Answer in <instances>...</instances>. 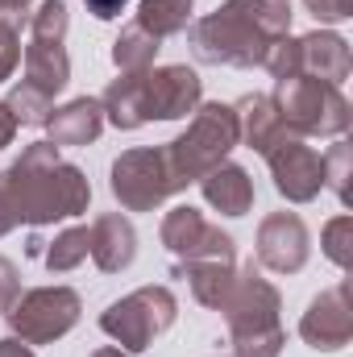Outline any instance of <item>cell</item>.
Wrapping results in <instances>:
<instances>
[{
	"mask_svg": "<svg viewBox=\"0 0 353 357\" xmlns=\"http://www.w3.org/2000/svg\"><path fill=\"white\" fill-rule=\"evenodd\" d=\"M287 33V0H225L216 13L191 21V50L212 67H262L266 50Z\"/></svg>",
	"mask_w": 353,
	"mask_h": 357,
	"instance_id": "1",
	"label": "cell"
},
{
	"mask_svg": "<svg viewBox=\"0 0 353 357\" xmlns=\"http://www.w3.org/2000/svg\"><path fill=\"white\" fill-rule=\"evenodd\" d=\"M13 208L21 225H54L88 212L91 204V183L84 178L80 167L59 158L54 142H33L21 150V158L4 171Z\"/></svg>",
	"mask_w": 353,
	"mask_h": 357,
	"instance_id": "2",
	"label": "cell"
},
{
	"mask_svg": "<svg viewBox=\"0 0 353 357\" xmlns=\"http://www.w3.org/2000/svg\"><path fill=\"white\" fill-rule=\"evenodd\" d=\"M225 324H229V341H233V357H278L287 345V333L278 324L283 312V295L274 282H266L262 270L250 266L237 270L229 299L220 303Z\"/></svg>",
	"mask_w": 353,
	"mask_h": 357,
	"instance_id": "3",
	"label": "cell"
},
{
	"mask_svg": "<svg viewBox=\"0 0 353 357\" xmlns=\"http://www.w3.org/2000/svg\"><path fill=\"white\" fill-rule=\"evenodd\" d=\"M237 142H241V133H237L233 104L212 100V104L195 108L187 133H179L175 142H167V162H171L175 178L187 187V183H200L212 167H220L233 154Z\"/></svg>",
	"mask_w": 353,
	"mask_h": 357,
	"instance_id": "4",
	"label": "cell"
},
{
	"mask_svg": "<svg viewBox=\"0 0 353 357\" xmlns=\"http://www.w3.org/2000/svg\"><path fill=\"white\" fill-rule=\"evenodd\" d=\"M274 108L283 116V125L295 137H341L350 129V100L341 88L308 79V75H291V79H274Z\"/></svg>",
	"mask_w": 353,
	"mask_h": 357,
	"instance_id": "5",
	"label": "cell"
},
{
	"mask_svg": "<svg viewBox=\"0 0 353 357\" xmlns=\"http://www.w3.org/2000/svg\"><path fill=\"white\" fill-rule=\"evenodd\" d=\"M67 25L71 13L63 0H42L29 17V46H25V84L42 96H59L71 84V59H67Z\"/></svg>",
	"mask_w": 353,
	"mask_h": 357,
	"instance_id": "6",
	"label": "cell"
},
{
	"mask_svg": "<svg viewBox=\"0 0 353 357\" xmlns=\"http://www.w3.org/2000/svg\"><path fill=\"white\" fill-rule=\"evenodd\" d=\"M179 316V299L171 287H137L133 295L108 303V312L100 316V328L117 341V349L125 354H142L154 345V337H163Z\"/></svg>",
	"mask_w": 353,
	"mask_h": 357,
	"instance_id": "7",
	"label": "cell"
},
{
	"mask_svg": "<svg viewBox=\"0 0 353 357\" xmlns=\"http://www.w3.org/2000/svg\"><path fill=\"white\" fill-rule=\"evenodd\" d=\"M112 195L121 199L125 212H154L163 208L171 195L187 191L175 178L167 162V146H142V150H125L112 162Z\"/></svg>",
	"mask_w": 353,
	"mask_h": 357,
	"instance_id": "8",
	"label": "cell"
},
{
	"mask_svg": "<svg viewBox=\"0 0 353 357\" xmlns=\"http://www.w3.org/2000/svg\"><path fill=\"white\" fill-rule=\"evenodd\" d=\"M80 316H84V299L71 287H33L17 295V303L4 312L13 337L25 345H50L67 337L80 324Z\"/></svg>",
	"mask_w": 353,
	"mask_h": 357,
	"instance_id": "9",
	"label": "cell"
},
{
	"mask_svg": "<svg viewBox=\"0 0 353 357\" xmlns=\"http://www.w3.org/2000/svg\"><path fill=\"white\" fill-rule=\"evenodd\" d=\"M163 245L175 254V262H233L237 245L229 233H220L212 220H204L200 208L179 204L163 216Z\"/></svg>",
	"mask_w": 353,
	"mask_h": 357,
	"instance_id": "10",
	"label": "cell"
},
{
	"mask_svg": "<svg viewBox=\"0 0 353 357\" xmlns=\"http://www.w3.org/2000/svg\"><path fill=\"white\" fill-rule=\"evenodd\" d=\"M312 258V233L295 212H270L258 225V266L274 274H299Z\"/></svg>",
	"mask_w": 353,
	"mask_h": 357,
	"instance_id": "11",
	"label": "cell"
},
{
	"mask_svg": "<svg viewBox=\"0 0 353 357\" xmlns=\"http://www.w3.org/2000/svg\"><path fill=\"white\" fill-rule=\"evenodd\" d=\"M299 337L320 349V354H333V349H345L353 337V303H350V282H337L329 291H320L303 320H299Z\"/></svg>",
	"mask_w": 353,
	"mask_h": 357,
	"instance_id": "12",
	"label": "cell"
},
{
	"mask_svg": "<svg viewBox=\"0 0 353 357\" xmlns=\"http://www.w3.org/2000/svg\"><path fill=\"white\" fill-rule=\"evenodd\" d=\"M270 162V175H274V187L287 204H312L324 187V158L303 146V137H291L283 142L274 154H266Z\"/></svg>",
	"mask_w": 353,
	"mask_h": 357,
	"instance_id": "13",
	"label": "cell"
},
{
	"mask_svg": "<svg viewBox=\"0 0 353 357\" xmlns=\"http://www.w3.org/2000/svg\"><path fill=\"white\" fill-rule=\"evenodd\" d=\"M200 96H204L200 75L183 63L146 71V112H150V121H179V116L195 112Z\"/></svg>",
	"mask_w": 353,
	"mask_h": 357,
	"instance_id": "14",
	"label": "cell"
},
{
	"mask_svg": "<svg viewBox=\"0 0 353 357\" xmlns=\"http://www.w3.org/2000/svg\"><path fill=\"white\" fill-rule=\"evenodd\" d=\"M350 71H353V54H350V42L341 33L312 29V33L299 38V75L341 88L350 79Z\"/></svg>",
	"mask_w": 353,
	"mask_h": 357,
	"instance_id": "15",
	"label": "cell"
},
{
	"mask_svg": "<svg viewBox=\"0 0 353 357\" xmlns=\"http://www.w3.org/2000/svg\"><path fill=\"white\" fill-rule=\"evenodd\" d=\"M233 112H237V133H241V142L254 150V154H274L283 142H291L295 133L283 125V116H278V108H274V100L270 96H246L241 104H233Z\"/></svg>",
	"mask_w": 353,
	"mask_h": 357,
	"instance_id": "16",
	"label": "cell"
},
{
	"mask_svg": "<svg viewBox=\"0 0 353 357\" xmlns=\"http://www.w3.org/2000/svg\"><path fill=\"white\" fill-rule=\"evenodd\" d=\"M88 237H91V250H88L91 262L104 270V274H121V270L133 266V258H137V233H133L129 216L104 212L88 229Z\"/></svg>",
	"mask_w": 353,
	"mask_h": 357,
	"instance_id": "17",
	"label": "cell"
},
{
	"mask_svg": "<svg viewBox=\"0 0 353 357\" xmlns=\"http://www.w3.org/2000/svg\"><path fill=\"white\" fill-rule=\"evenodd\" d=\"M46 129H50L54 146H91L100 137V129H104V108H100V100L80 96V100L54 108L46 116Z\"/></svg>",
	"mask_w": 353,
	"mask_h": 357,
	"instance_id": "18",
	"label": "cell"
},
{
	"mask_svg": "<svg viewBox=\"0 0 353 357\" xmlns=\"http://www.w3.org/2000/svg\"><path fill=\"white\" fill-rule=\"evenodd\" d=\"M204 199L220 212V216H246L254 208V178L246 175V167L237 162H220L200 178Z\"/></svg>",
	"mask_w": 353,
	"mask_h": 357,
	"instance_id": "19",
	"label": "cell"
},
{
	"mask_svg": "<svg viewBox=\"0 0 353 357\" xmlns=\"http://www.w3.org/2000/svg\"><path fill=\"white\" fill-rule=\"evenodd\" d=\"M104 121H112L117 129H142L150 121L146 112V71H121V79H112L104 100Z\"/></svg>",
	"mask_w": 353,
	"mask_h": 357,
	"instance_id": "20",
	"label": "cell"
},
{
	"mask_svg": "<svg viewBox=\"0 0 353 357\" xmlns=\"http://www.w3.org/2000/svg\"><path fill=\"white\" fill-rule=\"evenodd\" d=\"M175 274H183V278L191 282L195 303L220 312V303H225L229 291H233L237 266H233V262H175Z\"/></svg>",
	"mask_w": 353,
	"mask_h": 357,
	"instance_id": "21",
	"label": "cell"
},
{
	"mask_svg": "<svg viewBox=\"0 0 353 357\" xmlns=\"http://www.w3.org/2000/svg\"><path fill=\"white\" fill-rule=\"evenodd\" d=\"M191 8H195V0H142L137 25L163 42V38H175L191 25Z\"/></svg>",
	"mask_w": 353,
	"mask_h": 357,
	"instance_id": "22",
	"label": "cell"
},
{
	"mask_svg": "<svg viewBox=\"0 0 353 357\" xmlns=\"http://www.w3.org/2000/svg\"><path fill=\"white\" fill-rule=\"evenodd\" d=\"M158 38L154 33H146L137 21L129 25V29H121V38L112 42V63L121 67V71H150L154 67V59H158Z\"/></svg>",
	"mask_w": 353,
	"mask_h": 357,
	"instance_id": "23",
	"label": "cell"
},
{
	"mask_svg": "<svg viewBox=\"0 0 353 357\" xmlns=\"http://www.w3.org/2000/svg\"><path fill=\"white\" fill-rule=\"evenodd\" d=\"M88 250H91L88 229H63L50 241V250L42 254V262H46V270H54V274H67V270H75L88 258Z\"/></svg>",
	"mask_w": 353,
	"mask_h": 357,
	"instance_id": "24",
	"label": "cell"
},
{
	"mask_svg": "<svg viewBox=\"0 0 353 357\" xmlns=\"http://www.w3.org/2000/svg\"><path fill=\"white\" fill-rule=\"evenodd\" d=\"M8 112L17 116V125H46V116L54 112V100L50 96H42L38 88H29L25 79L21 84H13V91H8Z\"/></svg>",
	"mask_w": 353,
	"mask_h": 357,
	"instance_id": "25",
	"label": "cell"
},
{
	"mask_svg": "<svg viewBox=\"0 0 353 357\" xmlns=\"http://www.w3.org/2000/svg\"><path fill=\"white\" fill-rule=\"evenodd\" d=\"M350 162H353V150L345 142H337L324 154V187H333L341 204H350Z\"/></svg>",
	"mask_w": 353,
	"mask_h": 357,
	"instance_id": "26",
	"label": "cell"
},
{
	"mask_svg": "<svg viewBox=\"0 0 353 357\" xmlns=\"http://www.w3.org/2000/svg\"><path fill=\"white\" fill-rule=\"evenodd\" d=\"M350 245H353V216H333L324 225V254L333 266H350Z\"/></svg>",
	"mask_w": 353,
	"mask_h": 357,
	"instance_id": "27",
	"label": "cell"
},
{
	"mask_svg": "<svg viewBox=\"0 0 353 357\" xmlns=\"http://www.w3.org/2000/svg\"><path fill=\"white\" fill-rule=\"evenodd\" d=\"M17 63H21V33H17V25H8L0 17V84L13 79Z\"/></svg>",
	"mask_w": 353,
	"mask_h": 357,
	"instance_id": "28",
	"label": "cell"
},
{
	"mask_svg": "<svg viewBox=\"0 0 353 357\" xmlns=\"http://www.w3.org/2000/svg\"><path fill=\"white\" fill-rule=\"evenodd\" d=\"M303 8L316 21H345V17H353V0H303Z\"/></svg>",
	"mask_w": 353,
	"mask_h": 357,
	"instance_id": "29",
	"label": "cell"
},
{
	"mask_svg": "<svg viewBox=\"0 0 353 357\" xmlns=\"http://www.w3.org/2000/svg\"><path fill=\"white\" fill-rule=\"evenodd\" d=\"M17 295H21V274L8 258H0V312H8L17 303Z\"/></svg>",
	"mask_w": 353,
	"mask_h": 357,
	"instance_id": "30",
	"label": "cell"
},
{
	"mask_svg": "<svg viewBox=\"0 0 353 357\" xmlns=\"http://www.w3.org/2000/svg\"><path fill=\"white\" fill-rule=\"evenodd\" d=\"M17 208H13V195H8V183H4V171H0V237H8L17 229Z\"/></svg>",
	"mask_w": 353,
	"mask_h": 357,
	"instance_id": "31",
	"label": "cell"
},
{
	"mask_svg": "<svg viewBox=\"0 0 353 357\" xmlns=\"http://www.w3.org/2000/svg\"><path fill=\"white\" fill-rule=\"evenodd\" d=\"M88 4L91 17H100V21H112V17H121V8L129 4V0H84Z\"/></svg>",
	"mask_w": 353,
	"mask_h": 357,
	"instance_id": "32",
	"label": "cell"
},
{
	"mask_svg": "<svg viewBox=\"0 0 353 357\" xmlns=\"http://www.w3.org/2000/svg\"><path fill=\"white\" fill-rule=\"evenodd\" d=\"M0 17L21 29V21L29 17V0H0Z\"/></svg>",
	"mask_w": 353,
	"mask_h": 357,
	"instance_id": "33",
	"label": "cell"
},
{
	"mask_svg": "<svg viewBox=\"0 0 353 357\" xmlns=\"http://www.w3.org/2000/svg\"><path fill=\"white\" fill-rule=\"evenodd\" d=\"M13 137H17V116L8 112V104L0 100V150L4 146H13Z\"/></svg>",
	"mask_w": 353,
	"mask_h": 357,
	"instance_id": "34",
	"label": "cell"
},
{
	"mask_svg": "<svg viewBox=\"0 0 353 357\" xmlns=\"http://www.w3.org/2000/svg\"><path fill=\"white\" fill-rule=\"evenodd\" d=\"M0 357H33V349L17 337H0Z\"/></svg>",
	"mask_w": 353,
	"mask_h": 357,
	"instance_id": "35",
	"label": "cell"
},
{
	"mask_svg": "<svg viewBox=\"0 0 353 357\" xmlns=\"http://www.w3.org/2000/svg\"><path fill=\"white\" fill-rule=\"evenodd\" d=\"M91 357H129L125 349H117V345H104V349H96Z\"/></svg>",
	"mask_w": 353,
	"mask_h": 357,
	"instance_id": "36",
	"label": "cell"
}]
</instances>
